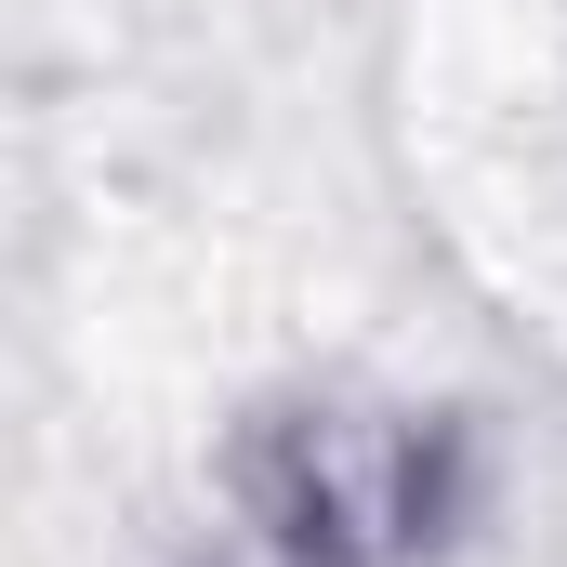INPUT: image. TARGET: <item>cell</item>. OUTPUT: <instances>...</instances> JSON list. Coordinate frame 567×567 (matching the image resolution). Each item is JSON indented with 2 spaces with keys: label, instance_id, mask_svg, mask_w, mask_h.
Instances as JSON below:
<instances>
[{
  "label": "cell",
  "instance_id": "obj_1",
  "mask_svg": "<svg viewBox=\"0 0 567 567\" xmlns=\"http://www.w3.org/2000/svg\"><path fill=\"white\" fill-rule=\"evenodd\" d=\"M251 502L303 567H383L449 502V435L410 410H290L251 449Z\"/></svg>",
  "mask_w": 567,
  "mask_h": 567
}]
</instances>
